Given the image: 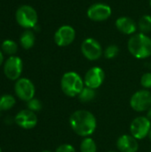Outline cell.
<instances>
[{
  "mask_svg": "<svg viewBox=\"0 0 151 152\" xmlns=\"http://www.w3.org/2000/svg\"><path fill=\"white\" fill-rule=\"evenodd\" d=\"M71 129L81 137H89L97 127V120L94 115L85 110L74 111L69 118Z\"/></svg>",
  "mask_w": 151,
  "mask_h": 152,
  "instance_id": "1",
  "label": "cell"
},
{
  "mask_svg": "<svg viewBox=\"0 0 151 152\" xmlns=\"http://www.w3.org/2000/svg\"><path fill=\"white\" fill-rule=\"evenodd\" d=\"M127 48L136 59H146L151 55V38L144 33L133 34L128 40Z\"/></svg>",
  "mask_w": 151,
  "mask_h": 152,
  "instance_id": "2",
  "label": "cell"
},
{
  "mask_svg": "<svg viewBox=\"0 0 151 152\" xmlns=\"http://www.w3.org/2000/svg\"><path fill=\"white\" fill-rule=\"evenodd\" d=\"M84 79L75 71H69L63 74L61 79V87L65 95L76 97L85 87Z\"/></svg>",
  "mask_w": 151,
  "mask_h": 152,
  "instance_id": "3",
  "label": "cell"
},
{
  "mask_svg": "<svg viewBox=\"0 0 151 152\" xmlns=\"http://www.w3.org/2000/svg\"><path fill=\"white\" fill-rule=\"evenodd\" d=\"M15 19L20 27L24 28H31L36 27L38 17L36 11L32 6L24 4L17 9Z\"/></svg>",
  "mask_w": 151,
  "mask_h": 152,
  "instance_id": "4",
  "label": "cell"
},
{
  "mask_svg": "<svg viewBox=\"0 0 151 152\" xmlns=\"http://www.w3.org/2000/svg\"><path fill=\"white\" fill-rule=\"evenodd\" d=\"M14 93L20 100L27 102L34 98L36 88L33 82L30 79L26 77H21L16 80L15 82Z\"/></svg>",
  "mask_w": 151,
  "mask_h": 152,
  "instance_id": "5",
  "label": "cell"
},
{
  "mask_svg": "<svg viewBox=\"0 0 151 152\" xmlns=\"http://www.w3.org/2000/svg\"><path fill=\"white\" fill-rule=\"evenodd\" d=\"M132 109L137 112L148 110L151 107V93L147 89L139 90L130 99Z\"/></svg>",
  "mask_w": 151,
  "mask_h": 152,
  "instance_id": "6",
  "label": "cell"
},
{
  "mask_svg": "<svg viewBox=\"0 0 151 152\" xmlns=\"http://www.w3.org/2000/svg\"><path fill=\"white\" fill-rule=\"evenodd\" d=\"M151 130V120L147 117H138L134 118L130 126L131 135L137 140H142L149 136Z\"/></svg>",
  "mask_w": 151,
  "mask_h": 152,
  "instance_id": "7",
  "label": "cell"
},
{
  "mask_svg": "<svg viewBox=\"0 0 151 152\" xmlns=\"http://www.w3.org/2000/svg\"><path fill=\"white\" fill-rule=\"evenodd\" d=\"M23 69V62L18 56H10L4 64V73L5 77L12 80L16 81L20 78Z\"/></svg>",
  "mask_w": 151,
  "mask_h": 152,
  "instance_id": "8",
  "label": "cell"
},
{
  "mask_svg": "<svg viewBox=\"0 0 151 152\" xmlns=\"http://www.w3.org/2000/svg\"><path fill=\"white\" fill-rule=\"evenodd\" d=\"M81 52L87 60L97 61L102 55V47L96 39L88 37L82 42Z\"/></svg>",
  "mask_w": 151,
  "mask_h": 152,
  "instance_id": "9",
  "label": "cell"
},
{
  "mask_svg": "<svg viewBox=\"0 0 151 152\" xmlns=\"http://www.w3.org/2000/svg\"><path fill=\"white\" fill-rule=\"evenodd\" d=\"M112 13L111 7L104 3H96L87 9V17L93 21H104L108 20Z\"/></svg>",
  "mask_w": 151,
  "mask_h": 152,
  "instance_id": "10",
  "label": "cell"
},
{
  "mask_svg": "<svg viewBox=\"0 0 151 152\" xmlns=\"http://www.w3.org/2000/svg\"><path fill=\"white\" fill-rule=\"evenodd\" d=\"M104 79H105L104 70L101 68L95 66L88 69V71L85 73L84 77V83L85 86L96 90L103 84Z\"/></svg>",
  "mask_w": 151,
  "mask_h": 152,
  "instance_id": "11",
  "label": "cell"
},
{
  "mask_svg": "<svg viewBox=\"0 0 151 152\" xmlns=\"http://www.w3.org/2000/svg\"><path fill=\"white\" fill-rule=\"evenodd\" d=\"M76 37V31L69 25L60 27L54 34V42L58 46L64 47L72 44Z\"/></svg>",
  "mask_w": 151,
  "mask_h": 152,
  "instance_id": "12",
  "label": "cell"
},
{
  "mask_svg": "<svg viewBox=\"0 0 151 152\" xmlns=\"http://www.w3.org/2000/svg\"><path fill=\"white\" fill-rule=\"evenodd\" d=\"M14 122L20 128L32 129L37 124V117L35 112L29 110H22L15 115Z\"/></svg>",
  "mask_w": 151,
  "mask_h": 152,
  "instance_id": "13",
  "label": "cell"
},
{
  "mask_svg": "<svg viewBox=\"0 0 151 152\" xmlns=\"http://www.w3.org/2000/svg\"><path fill=\"white\" fill-rule=\"evenodd\" d=\"M117 147L120 152H137L138 140L131 134H123L117 139Z\"/></svg>",
  "mask_w": 151,
  "mask_h": 152,
  "instance_id": "14",
  "label": "cell"
},
{
  "mask_svg": "<svg viewBox=\"0 0 151 152\" xmlns=\"http://www.w3.org/2000/svg\"><path fill=\"white\" fill-rule=\"evenodd\" d=\"M115 24L117 28L121 33L125 35H133L137 30V25L135 21L132 18L126 16L117 18Z\"/></svg>",
  "mask_w": 151,
  "mask_h": 152,
  "instance_id": "15",
  "label": "cell"
},
{
  "mask_svg": "<svg viewBox=\"0 0 151 152\" xmlns=\"http://www.w3.org/2000/svg\"><path fill=\"white\" fill-rule=\"evenodd\" d=\"M35 40H36L35 35L31 30L24 31L20 37V45L26 50H28L31 47H33V45L35 44Z\"/></svg>",
  "mask_w": 151,
  "mask_h": 152,
  "instance_id": "16",
  "label": "cell"
},
{
  "mask_svg": "<svg viewBox=\"0 0 151 152\" xmlns=\"http://www.w3.org/2000/svg\"><path fill=\"white\" fill-rule=\"evenodd\" d=\"M16 103L15 98L11 94H4L0 96V111H7L11 110Z\"/></svg>",
  "mask_w": 151,
  "mask_h": 152,
  "instance_id": "17",
  "label": "cell"
},
{
  "mask_svg": "<svg viewBox=\"0 0 151 152\" xmlns=\"http://www.w3.org/2000/svg\"><path fill=\"white\" fill-rule=\"evenodd\" d=\"M95 96H96V92L94 89L85 86L77 97L82 102H89L93 101L95 98Z\"/></svg>",
  "mask_w": 151,
  "mask_h": 152,
  "instance_id": "18",
  "label": "cell"
},
{
  "mask_svg": "<svg viewBox=\"0 0 151 152\" xmlns=\"http://www.w3.org/2000/svg\"><path fill=\"white\" fill-rule=\"evenodd\" d=\"M81 152H97V146L95 142L90 137H85L80 144Z\"/></svg>",
  "mask_w": 151,
  "mask_h": 152,
  "instance_id": "19",
  "label": "cell"
},
{
  "mask_svg": "<svg viewBox=\"0 0 151 152\" xmlns=\"http://www.w3.org/2000/svg\"><path fill=\"white\" fill-rule=\"evenodd\" d=\"M1 47H2V51H3L4 53H6V54H8V55H11V56L14 55V54L16 53L17 50H18V45H17V44H16L13 40H10V39L4 40V41L2 43Z\"/></svg>",
  "mask_w": 151,
  "mask_h": 152,
  "instance_id": "20",
  "label": "cell"
},
{
  "mask_svg": "<svg viewBox=\"0 0 151 152\" xmlns=\"http://www.w3.org/2000/svg\"><path fill=\"white\" fill-rule=\"evenodd\" d=\"M138 27L141 30L142 33H149L151 31V16L145 14L143 16L141 17V19L139 20V23H138Z\"/></svg>",
  "mask_w": 151,
  "mask_h": 152,
  "instance_id": "21",
  "label": "cell"
},
{
  "mask_svg": "<svg viewBox=\"0 0 151 152\" xmlns=\"http://www.w3.org/2000/svg\"><path fill=\"white\" fill-rule=\"evenodd\" d=\"M104 56L106 59H113L117 57L119 53V48L116 45H110L106 47V49L103 52Z\"/></svg>",
  "mask_w": 151,
  "mask_h": 152,
  "instance_id": "22",
  "label": "cell"
},
{
  "mask_svg": "<svg viewBox=\"0 0 151 152\" xmlns=\"http://www.w3.org/2000/svg\"><path fill=\"white\" fill-rule=\"evenodd\" d=\"M27 107H28V110L36 113V112H38L41 110L42 103L38 99L33 98V99L29 100L28 102H27Z\"/></svg>",
  "mask_w": 151,
  "mask_h": 152,
  "instance_id": "23",
  "label": "cell"
},
{
  "mask_svg": "<svg viewBox=\"0 0 151 152\" xmlns=\"http://www.w3.org/2000/svg\"><path fill=\"white\" fill-rule=\"evenodd\" d=\"M141 85L145 89L151 88V72H147L141 77Z\"/></svg>",
  "mask_w": 151,
  "mask_h": 152,
  "instance_id": "24",
  "label": "cell"
},
{
  "mask_svg": "<svg viewBox=\"0 0 151 152\" xmlns=\"http://www.w3.org/2000/svg\"><path fill=\"white\" fill-rule=\"evenodd\" d=\"M55 152H77L75 148L71 145V144H69V143H64V144H61L60 145L57 149Z\"/></svg>",
  "mask_w": 151,
  "mask_h": 152,
  "instance_id": "25",
  "label": "cell"
},
{
  "mask_svg": "<svg viewBox=\"0 0 151 152\" xmlns=\"http://www.w3.org/2000/svg\"><path fill=\"white\" fill-rule=\"evenodd\" d=\"M4 63V54L2 51H0V66Z\"/></svg>",
  "mask_w": 151,
  "mask_h": 152,
  "instance_id": "26",
  "label": "cell"
},
{
  "mask_svg": "<svg viewBox=\"0 0 151 152\" xmlns=\"http://www.w3.org/2000/svg\"><path fill=\"white\" fill-rule=\"evenodd\" d=\"M147 118L150 119V120H151V107L148 110V112H147Z\"/></svg>",
  "mask_w": 151,
  "mask_h": 152,
  "instance_id": "27",
  "label": "cell"
},
{
  "mask_svg": "<svg viewBox=\"0 0 151 152\" xmlns=\"http://www.w3.org/2000/svg\"><path fill=\"white\" fill-rule=\"evenodd\" d=\"M149 137H150V139L151 140V130H150V134H149Z\"/></svg>",
  "mask_w": 151,
  "mask_h": 152,
  "instance_id": "28",
  "label": "cell"
},
{
  "mask_svg": "<svg viewBox=\"0 0 151 152\" xmlns=\"http://www.w3.org/2000/svg\"><path fill=\"white\" fill-rule=\"evenodd\" d=\"M42 152H52V151H43Z\"/></svg>",
  "mask_w": 151,
  "mask_h": 152,
  "instance_id": "29",
  "label": "cell"
},
{
  "mask_svg": "<svg viewBox=\"0 0 151 152\" xmlns=\"http://www.w3.org/2000/svg\"><path fill=\"white\" fill-rule=\"evenodd\" d=\"M108 152H117V151H108Z\"/></svg>",
  "mask_w": 151,
  "mask_h": 152,
  "instance_id": "30",
  "label": "cell"
},
{
  "mask_svg": "<svg viewBox=\"0 0 151 152\" xmlns=\"http://www.w3.org/2000/svg\"><path fill=\"white\" fill-rule=\"evenodd\" d=\"M150 7H151V0H150Z\"/></svg>",
  "mask_w": 151,
  "mask_h": 152,
  "instance_id": "31",
  "label": "cell"
},
{
  "mask_svg": "<svg viewBox=\"0 0 151 152\" xmlns=\"http://www.w3.org/2000/svg\"><path fill=\"white\" fill-rule=\"evenodd\" d=\"M0 152H2V150H1V148H0Z\"/></svg>",
  "mask_w": 151,
  "mask_h": 152,
  "instance_id": "32",
  "label": "cell"
},
{
  "mask_svg": "<svg viewBox=\"0 0 151 152\" xmlns=\"http://www.w3.org/2000/svg\"><path fill=\"white\" fill-rule=\"evenodd\" d=\"M150 152H151V151H150Z\"/></svg>",
  "mask_w": 151,
  "mask_h": 152,
  "instance_id": "33",
  "label": "cell"
}]
</instances>
